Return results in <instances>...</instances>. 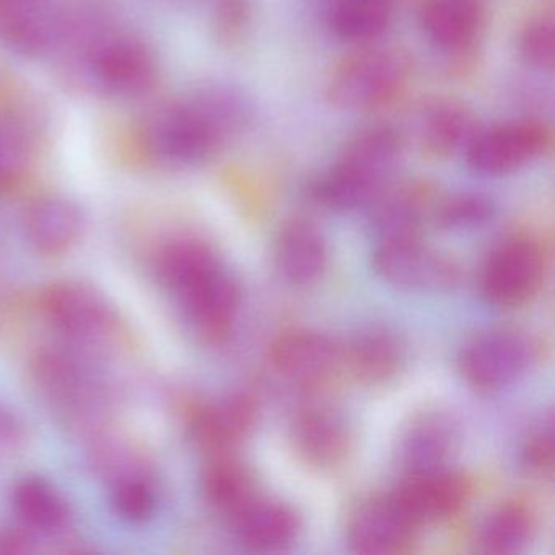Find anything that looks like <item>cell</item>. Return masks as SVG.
Masks as SVG:
<instances>
[{
	"instance_id": "obj_1",
	"label": "cell",
	"mask_w": 555,
	"mask_h": 555,
	"mask_svg": "<svg viewBox=\"0 0 555 555\" xmlns=\"http://www.w3.org/2000/svg\"><path fill=\"white\" fill-rule=\"evenodd\" d=\"M253 121L255 103L248 93L233 83H206L155 116L149 126V149L168 164L194 167L245 134Z\"/></svg>"
},
{
	"instance_id": "obj_2",
	"label": "cell",
	"mask_w": 555,
	"mask_h": 555,
	"mask_svg": "<svg viewBox=\"0 0 555 555\" xmlns=\"http://www.w3.org/2000/svg\"><path fill=\"white\" fill-rule=\"evenodd\" d=\"M402 155V135L391 126H372L353 135L336 164L314 184L318 203L353 210L373 203L391 180Z\"/></svg>"
},
{
	"instance_id": "obj_3",
	"label": "cell",
	"mask_w": 555,
	"mask_h": 555,
	"mask_svg": "<svg viewBox=\"0 0 555 555\" xmlns=\"http://www.w3.org/2000/svg\"><path fill=\"white\" fill-rule=\"evenodd\" d=\"M405 82V66L398 54L366 48L347 56L327 82L331 105L344 112H373L388 105Z\"/></svg>"
},
{
	"instance_id": "obj_4",
	"label": "cell",
	"mask_w": 555,
	"mask_h": 555,
	"mask_svg": "<svg viewBox=\"0 0 555 555\" xmlns=\"http://www.w3.org/2000/svg\"><path fill=\"white\" fill-rule=\"evenodd\" d=\"M87 73L109 95H144L157 82V60L147 44L128 35H99L86 53Z\"/></svg>"
},
{
	"instance_id": "obj_5",
	"label": "cell",
	"mask_w": 555,
	"mask_h": 555,
	"mask_svg": "<svg viewBox=\"0 0 555 555\" xmlns=\"http://www.w3.org/2000/svg\"><path fill=\"white\" fill-rule=\"evenodd\" d=\"M547 145L548 132L541 122L513 121L480 128L464 157L480 177H505L541 157Z\"/></svg>"
},
{
	"instance_id": "obj_6",
	"label": "cell",
	"mask_w": 555,
	"mask_h": 555,
	"mask_svg": "<svg viewBox=\"0 0 555 555\" xmlns=\"http://www.w3.org/2000/svg\"><path fill=\"white\" fill-rule=\"evenodd\" d=\"M544 256L535 243L513 238L502 243L483 268L482 294L500 308L526 304L541 287Z\"/></svg>"
},
{
	"instance_id": "obj_7",
	"label": "cell",
	"mask_w": 555,
	"mask_h": 555,
	"mask_svg": "<svg viewBox=\"0 0 555 555\" xmlns=\"http://www.w3.org/2000/svg\"><path fill=\"white\" fill-rule=\"evenodd\" d=\"M373 268L383 281L402 291H444L457 279L453 264L428 249L421 238L378 242Z\"/></svg>"
},
{
	"instance_id": "obj_8",
	"label": "cell",
	"mask_w": 555,
	"mask_h": 555,
	"mask_svg": "<svg viewBox=\"0 0 555 555\" xmlns=\"http://www.w3.org/2000/svg\"><path fill=\"white\" fill-rule=\"evenodd\" d=\"M44 313L56 330L77 340H93L112 330L115 313L92 285L61 282L44 292Z\"/></svg>"
},
{
	"instance_id": "obj_9",
	"label": "cell",
	"mask_w": 555,
	"mask_h": 555,
	"mask_svg": "<svg viewBox=\"0 0 555 555\" xmlns=\"http://www.w3.org/2000/svg\"><path fill=\"white\" fill-rule=\"evenodd\" d=\"M467 493L469 487L460 474L440 467L408 474L391 499L415 526H421L456 515Z\"/></svg>"
},
{
	"instance_id": "obj_10",
	"label": "cell",
	"mask_w": 555,
	"mask_h": 555,
	"mask_svg": "<svg viewBox=\"0 0 555 555\" xmlns=\"http://www.w3.org/2000/svg\"><path fill=\"white\" fill-rule=\"evenodd\" d=\"M531 346L521 334L499 331L474 340L464 350L463 373L477 388L496 389L518 379L531 362Z\"/></svg>"
},
{
	"instance_id": "obj_11",
	"label": "cell",
	"mask_w": 555,
	"mask_h": 555,
	"mask_svg": "<svg viewBox=\"0 0 555 555\" xmlns=\"http://www.w3.org/2000/svg\"><path fill=\"white\" fill-rule=\"evenodd\" d=\"M69 24L53 0H31L0 14V38L15 53L41 56L67 37Z\"/></svg>"
},
{
	"instance_id": "obj_12",
	"label": "cell",
	"mask_w": 555,
	"mask_h": 555,
	"mask_svg": "<svg viewBox=\"0 0 555 555\" xmlns=\"http://www.w3.org/2000/svg\"><path fill=\"white\" fill-rule=\"evenodd\" d=\"M272 366L288 382L314 385L323 382L343 359L333 339L311 331H292L272 344Z\"/></svg>"
},
{
	"instance_id": "obj_13",
	"label": "cell",
	"mask_w": 555,
	"mask_h": 555,
	"mask_svg": "<svg viewBox=\"0 0 555 555\" xmlns=\"http://www.w3.org/2000/svg\"><path fill=\"white\" fill-rule=\"evenodd\" d=\"M175 295L180 298L184 313L194 326L212 336L229 330L238 308V287L220 264L194 279Z\"/></svg>"
},
{
	"instance_id": "obj_14",
	"label": "cell",
	"mask_w": 555,
	"mask_h": 555,
	"mask_svg": "<svg viewBox=\"0 0 555 555\" xmlns=\"http://www.w3.org/2000/svg\"><path fill=\"white\" fill-rule=\"evenodd\" d=\"M479 131L473 109L454 100L427 103L415 118L418 144L435 157L464 154Z\"/></svg>"
},
{
	"instance_id": "obj_15",
	"label": "cell",
	"mask_w": 555,
	"mask_h": 555,
	"mask_svg": "<svg viewBox=\"0 0 555 555\" xmlns=\"http://www.w3.org/2000/svg\"><path fill=\"white\" fill-rule=\"evenodd\" d=\"M417 526L399 508L391 495L366 503L349 525V542L362 554H396L412 541Z\"/></svg>"
},
{
	"instance_id": "obj_16",
	"label": "cell",
	"mask_w": 555,
	"mask_h": 555,
	"mask_svg": "<svg viewBox=\"0 0 555 555\" xmlns=\"http://www.w3.org/2000/svg\"><path fill=\"white\" fill-rule=\"evenodd\" d=\"M486 21L482 0H425L421 25L425 37L444 51H461L479 37Z\"/></svg>"
},
{
	"instance_id": "obj_17",
	"label": "cell",
	"mask_w": 555,
	"mask_h": 555,
	"mask_svg": "<svg viewBox=\"0 0 555 555\" xmlns=\"http://www.w3.org/2000/svg\"><path fill=\"white\" fill-rule=\"evenodd\" d=\"M25 229L35 249L43 255H63L79 243L86 230V217L66 197H44L28 209Z\"/></svg>"
},
{
	"instance_id": "obj_18",
	"label": "cell",
	"mask_w": 555,
	"mask_h": 555,
	"mask_svg": "<svg viewBox=\"0 0 555 555\" xmlns=\"http://www.w3.org/2000/svg\"><path fill=\"white\" fill-rule=\"evenodd\" d=\"M240 541L258 551H272L291 544L298 532V516L278 500L255 495L230 518Z\"/></svg>"
},
{
	"instance_id": "obj_19",
	"label": "cell",
	"mask_w": 555,
	"mask_h": 555,
	"mask_svg": "<svg viewBox=\"0 0 555 555\" xmlns=\"http://www.w3.org/2000/svg\"><path fill=\"white\" fill-rule=\"evenodd\" d=\"M292 438L297 453L311 466H336L349 453V430L343 418L327 409L311 408L298 414Z\"/></svg>"
},
{
	"instance_id": "obj_20",
	"label": "cell",
	"mask_w": 555,
	"mask_h": 555,
	"mask_svg": "<svg viewBox=\"0 0 555 555\" xmlns=\"http://www.w3.org/2000/svg\"><path fill=\"white\" fill-rule=\"evenodd\" d=\"M282 274L294 284H310L326 268V242L320 229L308 220H292L282 229L275 248Z\"/></svg>"
},
{
	"instance_id": "obj_21",
	"label": "cell",
	"mask_w": 555,
	"mask_h": 555,
	"mask_svg": "<svg viewBox=\"0 0 555 555\" xmlns=\"http://www.w3.org/2000/svg\"><path fill=\"white\" fill-rule=\"evenodd\" d=\"M256 422V404L248 396H233L204 409L196 418L197 440L214 453L223 454L251 434Z\"/></svg>"
},
{
	"instance_id": "obj_22",
	"label": "cell",
	"mask_w": 555,
	"mask_h": 555,
	"mask_svg": "<svg viewBox=\"0 0 555 555\" xmlns=\"http://www.w3.org/2000/svg\"><path fill=\"white\" fill-rule=\"evenodd\" d=\"M372 223L378 242L421 238L427 196L417 186L383 191L375 201Z\"/></svg>"
},
{
	"instance_id": "obj_23",
	"label": "cell",
	"mask_w": 555,
	"mask_h": 555,
	"mask_svg": "<svg viewBox=\"0 0 555 555\" xmlns=\"http://www.w3.org/2000/svg\"><path fill=\"white\" fill-rule=\"evenodd\" d=\"M453 428L443 417L427 415L399 440V463L408 474L440 469L453 448Z\"/></svg>"
},
{
	"instance_id": "obj_24",
	"label": "cell",
	"mask_w": 555,
	"mask_h": 555,
	"mask_svg": "<svg viewBox=\"0 0 555 555\" xmlns=\"http://www.w3.org/2000/svg\"><path fill=\"white\" fill-rule=\"evenodd\" d=\"M395 14V0H336L330 12L334 35L350 43H369L385 35Z\"/></svg>"
},
{
	"instance_id": "obj_25",
	"label": "cell",
	"mask_w": 555,
	"mask_h": 555,
	"mask_svg": "<svg viewBox=\"0 0 555 555\" xmlns=\"http://www.w3.org/2000/svg\"><path fill=\"white\" fill-rule=\"evenodd\" d=\"M203 489L207 502L229 518L240 512L253 496L258 495L249 470L225 454H219L207 466Z\"/></svg>"
},
{
	"instance_id": "obj_26",
	"label": "cell",
	"mask_w": 555,
	"mask_h": 555,
	"mask_svg": "<svg viewBox=\"0 0 555 555\" xmlns=\"http://www.w3.org/2000/svg\"><path fill=\"white\" fill-rule=\"evenodd\" d=\"M14 506L25 525L40 532H56L66 525L67 503L47 480L27 477L14 489Z\"/></svg>"
},
{
	"instance_id": "obj_27",
	"label": "cell",
	"mask_w": 555,
	"mask_h": 555,
	"mask_svg": "<svg viewBox=\"0 0 555 555\" xmlns=\"http://www.w3.org/2000/svg\"><path fill=\"white\" fill-rule=\"evenodd\" d=\"M402 349L398 339L385 331L360 334L347 349L346 362L363 382L382 383L401 365Z\"/></svg>"
},
{
	"instance_id": "obj_28",
	"label": "cell",
	"mask_w": 555,
	"mask_h": 555,
	"mask_svg": "<svg viewBox=\"0 0 555 555\" xmlns=\"http://www.w3.org/2000/svg\"><path fill=\"white\" fill-rule=\"evenodd\" d=\"M531 513L522 505L508 503L490 513L479 532V542L489 554H516L531 541Z\"/></svg>"
},
{
	"instance_id": "obj_29",
	"label": "cell",
	"mask_w": 555,
	"mask_h": 555,
	"mask_svg": "<svg viewBox=\"0 0 555 555\" xmlns=\"http://www.w3.org/2000/svg\"><path fill=\"white\" fill-rule=\"evenodd\" d=\"M220 264L209 246L197 240L183 238L165 246L158 258L162 281L173 294Z\"/></svg>"
},
{
	"instance_id": "obj_30",
	"label": "cell",
	"mask_w": 555,
	"mask_h": 555,
	"mask_svg": "<svg viewBox=\"0 0 555 555\" xmlns=\"http://www.w3.org/2000/svg\"><path fill=\"white\" fill-rule=\"evenodd\" d=\"M256 0H212V30L227 48H238L251 37Z\"/></svg>"
},
{
	"instance_id": "obj_31",
	"label": "cell",
	"mask_w": 555,
	"mask_h": 555,
	"mask_svg": "<svg viewBox=\"0 0 555 555\" xmlns=\"http://www.w3.org/2000/svg\"><path fill=\"white\" fill-rule=\"evenodd\" d=\"M495 212L492 201L482 194L461 193L447 197L435 209L437 223L447 230L480 229Z\"/></svg>"
},
{
	"instance_id": "obj_32",
	"label": "cell",
	"mask_w": 555,
	"mask_h": 555,
	"mask_svg": "<svg viewBox=\"0 0 555 555\" xmlns=\"http://www.w3.org/2000/svg\"><path fill=\"white\" fill-rule=\"evenodd\" d=\"M113 508L128 522H144L155 513L157 496L142 476L126 477L113 483Z\"/></svg>"
},
{
	"instance_id": "obj_33",
	"label": "cell",
	"mask_w": 555,
	"mask_h": 555,
	"mask_svg": "<svg viewBox=\"0 0 555 555\" xmlns=\"http://www.w3.org/2000/svg\"><path fill=\"white\" fill-rule=\"evenodd\" d=\"M518 51L534 69L551 70L555 61V25L548 14L532 17L519 34Z\"/></svg>"
},
{
	"instance_id": "obj_34",
	"label": "cell",
	"mask_w": 555,
	"mask_h": 555,
	"mask_svg": "<svg viewBox=\"0 0 555 555\" xmlns=\"http://www.w3.org/2000/svg\"><path fill=\"white\" fill-rule=\"evenodd\" d=\"M28 141L21 126L0 118V190L12 186L28 167Z\"/></svg>"
},
{
	"instance_id": "obj_35",
	"label": "cell",
	"mask_w": 555,
	"mask_h": 555,
	"mask_svg": "<svg viewBox=\"0 0 555 555\" xmlns=\"http://www.w3.org/2000/svg\"><path fill=\"white\" fill-rule=\"evenodd\" d=\"M522 460L529 469L545 473L552 469L554 463V434L552 427L541 428L531 435L525 451H522Z\"/></svg>"
},
{
	"instance_id": "obj_36",
	"label": "cell",
	"mask_w": 555,
	"mask_h": 555,
	"mask_svg": "<svg viewBox=\"0 0 555 555\" xmlns=\"http://www.w3.org/2000/svg\"><path fill=\"white\" fill-rule=\"evenodd\" d=\"M24 440V424L11 408L0 401V450L15 448Z\"/></svg>"
},
{
	"instance_id": "obj_37",
	"label": "cell",
	"mask_w": 555,
	"mask_h": 555,
	"mask_svg": "<svg viewBox=\"0 0 555 555\" xmlns=\"http://www.w3.org/2000/svg\"><path fill=\"white\" fill-rule=\"evenodd\" d=\"M30 551V541L21 532L0 531V554H24Z\"/></svg>"
},
{
	"instance_id": "obj_38",
	"label": "cell",
	"mask_w": 555,
	"mask_h": 555,
	"mask_svg": "<svg viewBox=\"0 0 555 555\" xmlns=\"http://www.w3.org/2000/svg\"><path fill=\"white\" fill-rule=\"evenodd\" d=\"M30 2V0H0V14L11 11V9L17 8V5Z\"/></svg>"
}]
</instances>
